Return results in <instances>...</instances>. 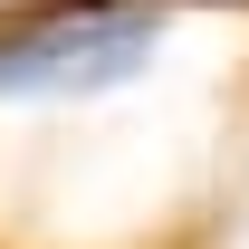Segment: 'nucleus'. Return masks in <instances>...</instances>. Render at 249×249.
<instances>
[{
    "instance_id": "f257e3e1",
    "label": "nucleus",
    "mask_w": 249,
    "mask_h": 249,
    "mask_svg": "<svg viewBox=\"0 0 249 249\" xmlns=\"http://www.w3.org/2000/svg\"><path fill=\"white\" fill-rule=\"evenodd\" d=\"M154 58V10H48L0 29V96H96Z\"/></svg>"
}]
</instances>
